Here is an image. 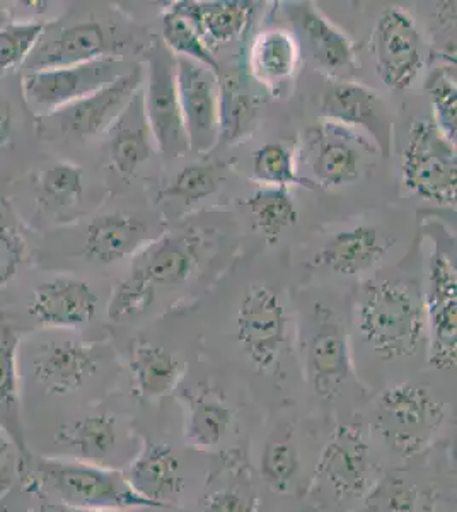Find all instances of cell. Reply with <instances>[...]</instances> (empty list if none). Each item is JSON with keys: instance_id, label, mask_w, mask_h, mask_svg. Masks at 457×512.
Here are the masks:
<instances>
[{"instance_id": "cell-1", "label": "cell", "mask_w": 457, "mask_h": 512, "mask_svg": "<svg viewBox=\"0 0 457 512\" xmlns=\"http://www.w3.org/2000/svg\"><path fill=\"white\" fill-rule=\"evenodd\" d=\"M360 337L381 361L417 355L427 344L422 294L403 280H377L360 289L355 304Z\"/></svg>"}, {"instance_id": "cell-2", "label": "cell", "mask_w": 457, "mask_h": 512, "mask_svg": "<svg viewBox=\"0 0 457 512\" xmlns=\"http://www.w3.org/2000/svg\"><path fill=\"white\" fill-rule=\"evenodd\" d=\"M33 470L41 487L55 495L64 506L120 512L127 509H157L130 487L122 470L74 458L38 460Z\"/></svg>"}, {"instance_id": "cell-3", "label": "cell", "mask_w": 457, "mask_h": 512, "mask_svg": "<svg viewBox=\"0 0 457 512\" xmlns=\"http://www.w3.org/2000/svg\"><path fill=\"white\" fill-rule=\"evenodd\" d=\"M446 420V405L425 386L394 384L374 405L372 427L394 453L405 458L420 454L434 443Z\"/></svg>"}, {"instance_id": "cell-4", "label": "cell", "mask_w": 457, "mask_h": 512, "mask_svg": "<svg viewBox=\"0 0 457 512\" xmlns=\"http://www.w3.org/2000/svg\"><path fill=\"white\" fill-rule=\"evenodd\" d=\"M401 181L422 200L446 207L456 205V144L440 132L434 120L411 123L401 156Z\"/></svg>"}, {"instance_id": "cell-5", "label": "cell", "mask_w": 457, "mask_h": 512, "mask_svg": "<svg viewBox=\"0 0 457 512\" xmlns=\"http://www.w3.org/2000/svg\"><path fill=\"white\" fill-rule=\"evenodd\" d=\"M236 338L258 371H272L289 344V313L280 292L263 284L244 291L236 313Z\"/></svg>"}, {"instance_id": "cell-6", "label": "cell", "mask_w": 457, "mask_h": 512, "mask_svg": "<svg viewBox=\"0 0 457 512\" xmlns=\"http://www.w3.org/2000/svg\"><path fill=\"white\" fill-rule=\"evenodd\" d=\"M127 70L122 57H105L58 69L26 70L21 86L31 110L52 115L110 84Z\"/></svg>"}, {"instance_id": "cell-7", "label": "cell", "mask_w": 457, "mask_h": 512, "mask_svg": "<svg viewBox=\"0 0 457 512\" xmlns=\"http://www.w3.org/2000/svg\"><path fill=\"white\" fill-rule=\"evenodd\" d=\"M142 98L157 151L169 159L190 151L181 118L176 57L162 45V41H156L147 52V82Z\"/></svg>"}, {"instance_id": "cell-8", "label": "cell", "mask_w": 457, "mask_h": 512, "mask_svg": "<svg viewBox=\"0 0 457 512\" xmlns=\"http://www.w3.org/2000/svg\"><path fill=\"white\" fill-rule=\"evenodd\" d=\"M314 485L335 495L338 501L359 499L376 483L371 446L359 425H340L319 456Z\"/></svg>"}, {"instance_id": "cell-9", "label": "cell", "mask_w": 457, "mask_h": 512, "mask_svg": "<svg viewBox=\"0 0 457 512\" xmlns=\"http://www.w3.org/2000/svg\"><path fill=\"white\" fill-rule=\"evenodd\" d=\"M377 76L393 91H406L425 67V48L415 19L401 7H388L372 33Z\"/></svg>"}, {"instance_id": "cell-10", "label": "cell", "mask_w": 457, "mask_h": 512, "mask_svg": "<svg viewBox=\"0 0 457 512\" xmlns=\"http://www.w3.org/2000/svg\"><path fill=\"white\" fill-rule=\"evenodd\" d=\"M427 318L430 366L439 371L456 367L457 272L456 263L435 246L427 270V296L423 299Z\"/></svg>"}, {"instance_id": "cell-11", "label": "cell", "mask_w": 457, "mask_h": 512, "mask_svg": "<svg viewBox=\"0 0 457 512\" xmlns=\"http://www.w3.org/2000/svg\"><path fill=\"white\" fill-rule=\"evenodd\" d=\"M176 81L188 147L195 154H207L220 142V76L176 57Z\"/></svg>"}, {"instance_id": "cell-12", "label": "cell", "mask_w": 457, "mask_h": 512, "mask_svg": "<svg viewBox=\"0 0 457 512\" xmlns=\"http://www.w3.org/2000/svg\"><path fill=\"white\" fill-rule=\"evenodd\" d=\"M142 82V67L134 65L110 84L52 113V123L60 134L76 139L108 132L139 93Z\"/></svg>"}, {"instance_id": "cell-13", "label": "cell", "mask_w": 457, "mask_h": 512, "mask_svg": "<svg viewBox=\"0 0 457 512\" xmlns=\"http://www.w3.org/2000/svg\"><path fill=\"white\" fill-rule=\"evenodd\" d=\"M105 57H120V43L113 31L99 21H77L47 30L26 60V70L58 69L86 64Z\"/></svg>"}, {"instance_id": "cell-14", "label": "cell", "mask_w": 457, "mask_h": 512, "mask_svg": "<svg viewBox=\"0 0 457 512\" xmlns=\"http://www.w3.org/2000/svg\"><path fill=\"white\" fill-rule=\"evenodd\" d=\"M307 376L321 398H335L352 379L347 332L326 306H314L313 332L307 342Z\"/></svg>"}, {"instance_id": "cell-15", "label": "cell", "mask_w": 457, "mask_h": 512, "mask_svg": "<svg viewBox=\"0 0 457 512\" xmlns=\"http://www.w3.org/2000/svg\"><path fill=\"white\" fill-rule=\"evenodd\" d=\"M321 113L336 127L367 132L384 156L391 151L393 122L382 99L372 89L357 82H330L321 98Z\"/></svg>"}, {"instance_id": "cell-16", "label": "cell", "mask_w": 457, "mask_h": 512, "mask_svg": "<svg viewBox=\"0 0 457 512\" xmlns=\"http://www.w3.org/2000/svg\"><path fill=\"white\" fill-rule=\"evenodd\" d=\"M103 352L96 344L81 340H50L33 355V371L38 383L53 395H70L98 374Z\"/></svg>"}, {"instance_id": "cell-17", "label": "cell", "mask_w": 457, "mask_h": 512, "mask_svg": "<svg viewBox=\"0 0 457 512\" xmlns=\"http://www.w3.org/2000/svg\"><path fill=\"white\" fill-rule=\"evenodd\" d=\"M98 303V294L84 280L57 277L36 287L28 311L40 325L79 328L93 320Z\"/></svg>"}, {"instance_id": "cell-18", "label": "cell", "mask_w": 457, "mask_h": 512, "mask_svg": "<svg viewBox=\"0 0 457 512\" xmlns=\"http://www.w3.org/2000/svg\"><path fill=\"white\" fill-rule=\"evenodd\" d=\"M122 473L130 487L157 509L171 506L185 489L180 460L168 444L145 441Z\"/></svg>"}, {"instance_id": "cell-19", "label": "cell", "mask_w": 457, "mask_h": 512, "mask_svg": "<svg viewBox=\"0 0 457 512\" xmlns=\"http://www.w3.org/2000/svg\"><path fill=\"white\" fill-rule=\"evenodd\" d=\"M290 18L296 28L299 45L321 69L340 70L355 64V48L345 33L336 28L313 4H294Z\"/></svg>"}, {"instance_id": "cell-20", "label": "cell", "mask_w": 457, "mask_h": 512, "mask_svg": "<svg viewBox=\"0 0 457 512\" xmlns=\"http://www.w3.org/2000/svg\"><path fill=\"white\" fill-rule=\"evenodd\" d=\"M144 111L142 89L130 101L127 110L108 130V156L116 173L128 180L156 152Z\"/></svg>"}, {"instance_id": "cell-21", "label": "cell", "mask_w": 457, "mask_h": 512, "mask_svg": "<svg viewBox=\"0 0 457 512\" xmlns=\"http://www.w3.org/2000/svg\"><path fill=\"white\" fill-rule=\"evenodd\" d=\"M386 255V246L374 226L360 224L335 234L314 256V265L340 275H362Z\"/></svg>"}, {"instance_id": "cell-22", "label": "cell", "mask_w": 457, "mask_h": 512, "mask_svg": "<svg viewBox=\"0 0 457 512\" xmlns=\"http://www.w3.org/2000/svg\"><path fill=\"white\" fill-rule=\"evenodd\" d=\"M198 265L197 243L185 236H162L135 253L137 270L156 287H178L190 279Z\"/></svg>"}, {"instance_id": "cell-23", "label": "cell", "mask_w": 457, "mask_h": 512, "mask_svg": "<svg viewBox=\"0 0 457 512\" xmlns=\"http://www.w3.org/2000/svg\"><path fill=\"white\" fill-rule=\"evenodd\" d=\"M147 231V224L134 214L98 216L87 226L84 255L103 265L122 262L142 248Z\"/></svg>"}, {"instance_id": "cell-24", "label": "cell", "mask_w": 457, "mask_h": 512, "mask_svg": "<svg viewBox=\"0 0 457 512\" xmlns=\"http://www.w3.org/2000/svg\"><path fill=\"white\" fill-rule=\"evenodd\" d=\"M301 64V45L287 30L261 31L249 50V70L261 86L277 93L296 76Z\"/></svg>"}, {"instance_id": "cell-25", "label": "cell", "mask_w": 457, "mask_h": 512, "mask_svg": "<svg viewBox=\"0 0 457 512\" xmlns=\"http://www.w3.org/2000/svg\"><path fill=\"white\" fill-rule=\"evenodd\" d=\"M55 439L74 460L105 466L120 446V425L108 412L84 415L62 425Z\"/></svg>"}, {"instance_id": "cell-26", "label": "cell", "mask_w": 457, "mask_h": 512, "mask_svg": "<svg viewBox=\"0 0 457 512\" xmlns=\"http://www.w3.org/2000/svg\"><path fill=\"white\" fill-rule=\"evenodd\" d=\"M130 371L140 398L156 402L180 386L185 362L171 350L145 340H135L130 350Z\"/></svg>"}, {"instance_id": "cell-27", "label": "cell", "mask_w": 457, "mask_h": 512, "mask_svg": "<svg viewBox=\"0 0 457 512\" xmlns=\"http://www.w3.org/2000/svg\"><path fill=\"white\" fill-rule=\"evenodd\" d=\"M171 7L197 28L210 48L214 43L236 40L246 30L253 12V4L243 0H183Z\"/></svg>"}, {"instance_id": "cell-28", "label": "cell", "mask_w": 457, "mask_h": 512, "mask_svg": "<svg viewBox=\"0 0 457 512\" xmlns=\"http://www.w3.org/2000/svg\"><path fill=\"white\" fill-rule=\"evenodd\" d=\"M186 403V443L193 448L210 451L219 448L226 441L234 424V412L231 405L217 391H185Z\"/></svg>"}, {"instance_id": "cell-29", "label": "cell", "mask_w": 457, "mask_h": 512, "mask_svg": "<svg viewBox=\"0 0 457 512\" xmlns=\"http://www.w3.org/2000/svg\"><path fill=\"white\" fill-rule=\"evenodd\" d=\"M21 337L16 328L0 313V427L11 437L21 453V466L31 465L24 446L23 427L19 419L18 352Z\"/></svg>"}, {"instance_id": "cell-30", "label": "cell", "mask_w": 457, "mask_h": 512, "mask_svg": "<svg viewBox=\"0 0 457 512\" xmlns=\"http://www.w3.org/2000/svg\"><path fill=\"white\" fill-rule=\"evenodd\" d=\"M362 152L342 132L326 130L319 137L314 151L313 171L319 185L324 188H340L352 185L362 176Z\"/></svg>"}, {"instance_id": "cell-31", "label": "cell", "mask_w": 457, "mask_h": 512, "mask_svg": "<svg viewBox=\"0 0 457 512\" xmlns=\"http://www.w3.org/2000/svg\"><path fill=\"white\" fill-rule=\"evenodd\" d=\"M248 207L256 227L270 245L299 221L296 200L289 188L261 187L249 198Z\"/></svg>"}, {"instance_id": "cell-32", "label": "cell", "mask_w": 457, "mask_h": 512, "mask_svg": "<svg viewBox=\"0 0 457 512\" xmlns=\"http://www.w3.org/2000/svg\"><path fill=\"white\" fill-rule=\"evenodd\" d=\"M301 473V454L292 429H278L268 439L261 454V475L270 489L289 494Z\"/></svg>"}, {"instance_id": "cell-33", "label": "cell", "mask_w": 457, "mask_h": 512, "mask_svg": "<svg viewBox=\"0 0 457 512\" xmlns=\"http://www.w3.org/2000/svg\"><path fill=\"white\" fill-rule=\"evenodd\" d=\"M253 178L263 187H301L314 190L316 183L306 176L299 175L294 152L280 142H270L260 147L251 159Z\"/></svg>"}, {"instance_id": "cell-34", "label": "cell", "mask_w": 457, "mask_h": 512, "mask_svg": "<svg viewBox=\"0 0 457 512\" xmlns=\"http://www.w3.org/2000/svg\"><path fill=\"white\" fill-rule=\"evenodd\" d=\"M162 45L168 48L174 57L193 60L212 70L217 76H222L219 62L197 28L171 6L162 16Z\"/></svg>"}, {"instance_id": "cell-35", "label": "cell", "mask_w": 457, "mask_h": 512, "mask_svg": "<svg viewBox=\"0 0 457 512\" xmlns=\"http://www.w3.org/2000/svg\"><path fill=\"white\" fill-rule=\"evenodd\" d=\"M425 89L434 108V123L447 139L456 144L457 135V76L456 62L447 60L430 70Z\"/></svg>"}, {"instance_id": "cell-36", "label": "cell", "mask_w": 457, "mask_h": 512, "mask_svg": "<svg viewBox=\"0 0 457 512\" xmlns=\"http://www.w3.org/2000/svg\"><path fill=\"white\" fill-rule=\"evenodd\" d=\"M156 289L151 280L137 270L116 284L108 301V318L115 323H128L144 316L156 303Z\"/></svg>"}, {"instance_id": "cell-37", "label": "cell", "mask_w": 457, "mask_h": 512, "mask_svg": "<svg viewBox=\"0 0 457 512\" xmlns=\"http://www.w3.org/2000/svg\"><path fill=\"white\" fill-rule=\"evenodd\" d=\"M45 30L47 23L33 19H24L0 28V74H6L26 64Z\"/></svg>"}, {"instance_id": "cell-38", "label": "cell", "mask_w": 457, "mask_h": 512, "mask_svg": "<svg viewBox=\"0 0 457 512\" xmlns=\"http://www.w3.org/2000/svg\"><path fill=\"white\" fill-rule=\"evenodd\" d=\"M256 117L255 99L244 94L231 77L220 81V140L238 139Z\"/></svg>"}, {"instance_id": "cell-39", "label": "cell", "mask_w": 457, "mask_h": 512, "mask_svg": "<svg viewBox=\"0 0 457 512\" xmlns=\"http://www.w3.org/2000/svg\"><path fill=\"white\" fill-rule=\"evenodd\" d=\"M219 183V169L214 164H188L174 176L162 197L180 200L186 205L197 204L217 192Z\"/></svg>"}, {"instance_id": "cell-40", "label": "cell", "mask_w": 457, "mask_h": 512, "mask_svg": "<svg viewBox=\"0 0 457 512\" xmlns=\"http://www.w3.org/2000/svg\"><path fill=\"white\" fill-rule=\"evenodd\" d=\"M38 188L48 202L58 207L76 204L84 193V171L76 164L55 163L41 173Z\"/></svg>"}, {"instance_id": "cell-41", "label": "cell", "mask_w": 457, "mask_h": 512, "mask_svg": "<svg viewBox=\"0 0 457 512\" xmlns=\"http://www.w3.org/2000/svg\"><path fill=\"white\" fill-rule=\"evenodd\" d=\"M26 256L23 236L9 226L0 224V289L9 286L18 275Z\"/></svg>"}, {"instance_id": "cell-42", "label": "cell", "mask_w": 457, "mask_h": 512, "mask_svg": "<svg viewBox=\"0 0 457 512\" xmlns=\"http://www.w3.org/2000/svg\"><path fill=\"white\" fill-rule=\"evenodd\" d=\"M256 495L244 490H217L203 502L198 512H256Z\"/></svg>"}, {"instance_id": "cell-43", "label": "cell", "mask_w": 457, "mask_h": 512, "mask_svg": "<svg viewBox=\"0 0 457 512\" xmlns=\"http://www.w3.org/2000/svg\"><path fill=\"white\" fill-rule=\"evenodd\" d=\"M12 132V108L6 96L0 93V147L6 144Z\"/></svg>"}, {"instance_id": "cell-44", "label": "cell", "mask_w": 457, "mask_h": 512, "mask_svg": "<svg viewBox=\"0 0 457 512\" xmlns=\"http://www.w3.org/2000/svg\"><path fill=\"white\" fill-rule=\"evenodd\" d=\"M45 512H120V511H106V509H82V507H70L60 504V506L47 507Z\"/></svg>"}, {"instance_id": "cell-45", "label": "cell", "mask_w": 457, "mask_h": 512, "mask_svg": "<svg viewBox=\"0 0 457 512\" xmlns=\"http://www.w3.org/2000/svg\"><path fill=\"white\" fill-rule=\"evenodd\" d=\"M9 449H11V437L7 436V432L0 427V463L6 460Z\"/></svg>"}, {"instance_id": "cell-46", "label": "cell", "mask_w": 457, "mask_h": 512, "mask_svg": "<svg viewBox=\"0 0 457 512\" xmlns=\"http://www.w3.org/2000/svg\"><path fill=\"white\" fill-rule=\"evenodd\" d=\"M0 512H7L6 509H4V507L0 506Z\"/></svg>"}]
</instances>
